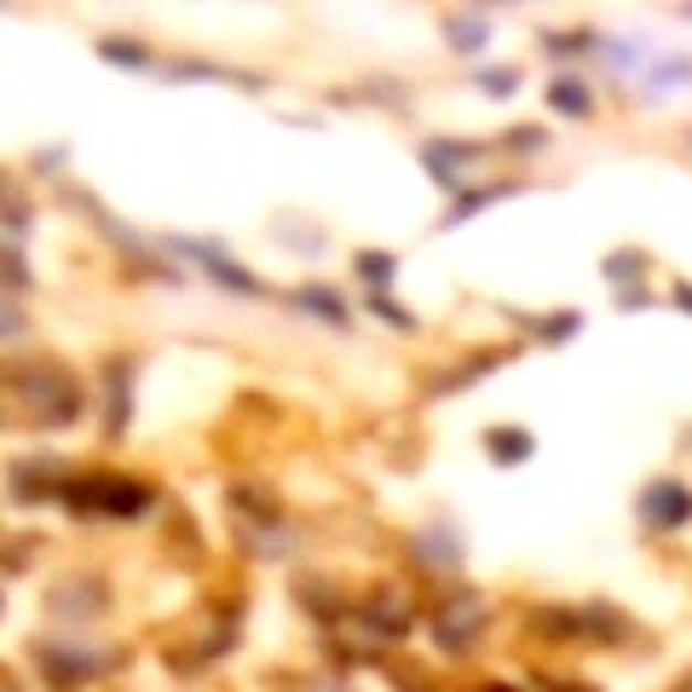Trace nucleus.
<instances>
[{"mask_svg": "<svg viewBox=\"0 0 692 692\" xmlns=\"http://www.w3.org/2000/svg\"><path fill=\"white\" fill-rule=\"evenodd\" d=\"M640 514H647L652 525H686L692 520V497L681 491V485L663 479V485H652V491L640 497Z\"/></svg>", "mask_w": 692, "mask_h": 692, "instance_id": "1", "label": "nucleus"}, {"mask_svg": "<svg viewBox=\"0 0 692 692\" xmlns=\"http://www.w3.org/2000/svg\"><path fill=\"white\" fill-rule=\"evenodd\" d=\"M473 629H479V606H450L439 618V640L456 652H461V640H473Z\"/></svg>", "mask_w": 692, "mask_h": 692, "instance_id": "2", "label": "nucleus"}, {"mask_svg": "<svg viewBox=\"0 0 692 692\" xmlns=\"http://www.w3.org/2000/svg\"><path fill=\"white\" fill-rule=\"evenodd\" d=\"M549 105H560V110L583 116V110H588V98H583V87H577V82H554V87H549Z\"/></svg>", "mask_w": 692, "mask_h": 692, "instance_id": "3", "label": "nucleus"}, {"mask_svg": "<svg viewBox=\"0 0 692 692\" xmlns=\"http://www.w3.org/2000/svg\"><path fill=\"white\" fill-rule=\"evenodd\" d=\"M105 58H116V64H139L145 53H134L127 41H105Z\"/></svg>", "mask_w": 692, "mask_h": 692, "instance_id": "4", "label": "nucleus"}, {"mask_svg": "<svg viewBox=\"0 0 692 692\" xmlns=\"http://www.w3.org/2000/svg\"><path fill=\"white\" fill-rule=\"evenodd\" d=\"M491 445H497V450H514V456H525V450H531V439H525V433H497Z\"/></svg>", "mask_w": 692, "mask_h": 692, "instance_id": "5", "label": "nucleus"}, {"mask_svg": "<svg viewBox=\"0 0 692 692\" xmlns=\"http://www.w3.org/2000/svg\"><path fill=\"white\" fill-rule=\"evenodd\" d=\"M514 82H520L514 70H485V87H514Z\"/></svg>", "mask_w": 692, "mask_h": 692, "instance_id": "6", "label": "nucleus"}]
</instances>
